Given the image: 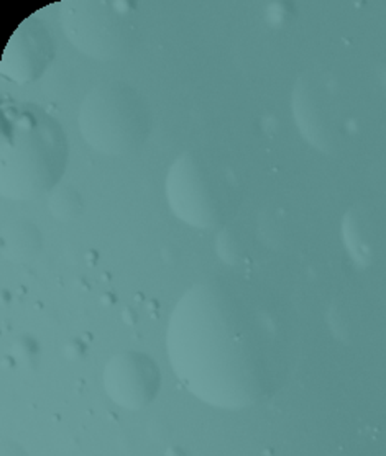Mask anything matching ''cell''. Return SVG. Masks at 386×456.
Segmentation results:
<instances>
[{
    "mask_svg": "<svg viewBox=\"0 0 386 456\" xmlns=\"http://www.w3.org/2000/svg\"><path fill=\"white\" fill-rule=\"evenodd\" d=\"M0 112V194L11 200L50 194L68 167L63 126L32 102H4Z\"/></svg>",
    "mask_w": 386,
    "mask_h": 456,
    "instance_id": "2",
    "label": "cell"
},
{
    "mask_svg": "<svg viewBox=\"0 0 386 456\" xmlns=\"http://www.w3.org/2000/svg\"><path fill=\"white\" fill-rule=\"evenodd\" d=\"M84 142L104 156L134 155L152 132L145 95L126 81L97 84L84 95L78 112Z\"/></svg>",
    "mask_w": 386,
    "mask_h": 456,
    "instance_id": "4",
    "label": "cell"
},
{
    "mask_svg": "<svg viewBox=\"0 0 386 456\" xmlns=\"http://www.w3.org/2000/svg\"><path fill=\"white\" fill-rule=\"evenodd\" d=\"M60 21L74 48L95 61H119L138 42L136 4L130 0H68Z\"/></svg>",
    "mask_w": 386,
    "mask_h": 456,
    "instance_id": "5",
    "label": "cell"
},
{
    "mask_svg": "<svg viewBox=\"0 0 386 456\" xmlns=\"http://www.w3.org/2000/svg\"><path fill=\"white\" fill-rule=\"evenodd\" d=\"M48 208L53 217L62 222H68L81 216L84 208L83 198L79 191L71 184H58L50 192Z\"/></svg>",
    "mask_w": 386,
    "mask_h": 456,
    "instance_id": "9",
    "label": "cell"
},
{
    "mask_svg": "<svg viewBox=\"0 0 386 456\" xmlns=\"http://www.w3.org/2000/svg\"><path fill=\"white\" fill-rule=\"evenodd\" d=\"M165 191L171 212L189 227L224 228L241 208V181L234 167L198 150L183 151L171 163Z\"/></svg>",
    "mask_w": 386,
    "mask_h": 456,
    "instance_id": "3",
    "label": "cell"
},
{
    "mask_svg": "<svg viewBox=\"0 0 386 456\" xmlns=\"http://www.w3.org/2000/svg\"><path fill=\"white\" fill-rule=\"evenodd\" d=\"M103 384L109 399L127 411H140L152 404L161 387V371L145 353H115L105 363Z\"/></svg>",
    "mask_w": 386,
    "mask_h": 456,
    "instance_id": "6",
    "label": "cell"
},
{
    "mask_svg": "<svg viewBox=\"0 0 386 456\" xmlns=\"http://www.w3.org/2000/svg\"><path fill=\"white\" fill-rule=\"evenodd\" d=\"M42 232L29 220H17L2 232L0 251L11 261H29L42 249Z\"/></svg>",
    "mask_w": 386,
    "mask_h": 456,
    "instance_id": "8",
    "label": "cell"
},
{
    "mask_svg": "<svg viewBox=\"0 0 386 456\" xmlns=\"http://www.w3.org/2000/svg\"><path fill=\"white\" fill-rule=\"evenodd\" d=\"M54 60V42L42 21L25 20L12 33L0 61V74L12 83L29 84L42 77Z\"/></svg>",
    "mask_w": 386,
    "mask_h": 456,
    "instance_id": "7",
    "label": "cell"
},
{
    "mask_svg": "<svg viewBox=\"0 0 386 456\" xmlns=\"http://www.w3.org/2000/svg\"><path fill=\"white\" fill-rule=\"evenodd\" d=\"M171 370L201 403L241 411L282 384L288 340L276 302L259 282L214 274L177 302L167 329Z\"/></svg>",
    "mask_w": 386,
    "mask_h": 456,
    "instance_id": "1",
    "label": "cell"
}]
</instances>
